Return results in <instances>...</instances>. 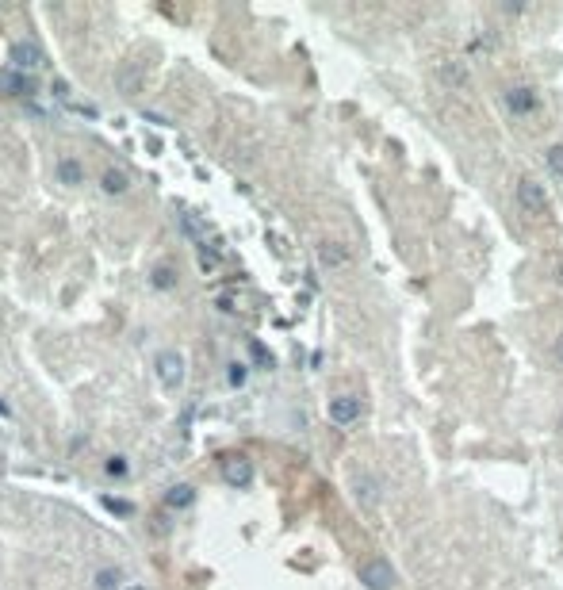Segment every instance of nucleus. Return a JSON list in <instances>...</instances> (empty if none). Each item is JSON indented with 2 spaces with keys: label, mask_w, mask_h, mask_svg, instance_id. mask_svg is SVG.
<instances>
[{
  "label": "nucleus",
  "mask_w": 563,
  "mask_h": 590,
  "mask_svg": "<svg viewBox=\"0 0 563 590\" xmlns=\"http://www.w3.org/2000/svg\"><path fill=\"white\" fill-rule=\"evenodd\" d=\"M154 368H157V380H161L165 391H181L184 387V357L176 349H161V353H157Z\"/></svg>",
  "instance_id": "1"
},
{
  "label": "nucleus",
  "mask_w": 563,
  "mask_h": 590,
  "mask_svg": "<svg viewBox=\"0 0 563 590\" xmlns=\"http://www.w3.org/2000/svg\"><path fill=\"white\" fill-rule=\"evenodd\" d=\"M360 583L368 586V590H395V567L387 564L383 556H375L368 560V564H360Z\"/></svg>",
  "instance_id": "2"
},
{
  "label": "nucleus",
  "mask_w": 563,
  "mask_h": 590,
  "mask_svg": "<svg viewBox=\"0 0 563 590\" xmlns=\"http://www.w3.org/2000/svg\"><path fill=\"white\" fill-rule=\"evenodd\" d=\"M8 58H12V69L35 73V69H42V65H46V50H42L39 42H31V39H20V42H12Z\"/></svg>",
  "instance_id": "3"
},
{
  "label": "nucleus",
  "mask_w": 563,
  "mask_h": 590,
  "mask_svg": "<svg viewBox=\"0 0 563 590\" xmlns=\"http://www.w3.org/2000/svg\"><path fill=\"white\" fill-rule=\"evenodd\" d=\"M0 92L4 96H16V100H31L35 92H39V84H35L31 73H23V69H0Z\"/></svg>",
  "instance_id": "4"
},
{
  "label": "nucleus",
  "mask_w": 563,
  "mask_h": 590,
  "mask_svg": "<svg viewBox=\"0 0 563 590\" xmlns=\"http://www.w3.org/2000/svg\"><path fill=\"white\" fill-rule=\"evenodd\" d=\"M219 472H222V480H227L230 487H249L253 483V460L249 456H241V453H227L219 460Z\"/></svg>",
  "instance_id": "5"
},
{
  "label": "nucleus",
  "mask_w": 563,
  "mask_h": 590,
  "mask_svg": "<svg viewBox=\"0 0 563 590\" xmlns=\"http://www.w3.org/2000/svg\"><path fill=\"white\" fill-rule=\"evenodd\" d=\"M518 203H521V211H529V215H548V192H544V184H537L533 176H521L518 181Z\"/></svg>",
  "instance_id": "6"
},
{
  "label": "nucleus",
  "mask_w": 563,
  "mask_h": 590,
  "mask_svg": "<svg viewBox=\"0 0 563 590\" xmlns=\"http://www.w3.org/2000/svg\"><path fill=\"white\" fill-rule=\"evenodd\" d=\"M360 399L356 395H334L330 399V421L334 426H353V421H360Z\"/></svg>",
  "instance_id": "7"
},
{
  "label": "nucleus",
  "mask_w": 563,
  "mask_h": 590,
  "mask_svg": "<svg viewBox=\"0 0 563 590\" xmlns=\"http://www.w3.org/2000/svg\"><path fill=\"white\" fill-rule=\"evenodd\" d=\"M506 108H510L513 115H533V111L540 108V100L529 84H513V89H506Z\"/></svg>",
  "instance_id": "8"
},
{
  "label": "nucleus",
  "mask_w": 563,
  "mask_h": 590,
  "mask_svg": "<svg viewBox=\"0 0 563 590\" xmlns=\"http://www.w3.org/2000/svg\"><path fill=\"white\" fill-rule=\"evenodd\" d=\"M54 176H58V184H69V188L84 184V165H81V157L62 154V157H58V165H54Z\"/></svg>",
  "instance_id": "9"
},
{
  "label": "nucleus",
  "mask_w": 563,
  "mask_h": 590,
  "mask_svg": "<svg viewBox=\"0 0 563 590\" xmlns=\"http://www.w3.org/2000/svg\"><path fill=\"white\" fill-rule=\"evenodd\" d=\"M353 494L364 510H372V506L380 502V483H375L368 472H353Z\"/></svg>",
  "instance_id": "10"
},
{
  "label": "nucleus",
  "mask_w": 563,
  "mask_h": 590,
  "mask_svg": "<svg viewBox=\"0 0 563 590\" xmlns=\"http://www.w3.org/2000/svg\"><path fill=\"white\" fill-rule=\"evenodd\" d=\"M318 261H322L326 268H345L353 261V253H349V246H341V242H322V246H318Z\"/></svg>",
  "instance_id": "11"
},
{
  "label": "nucleus",
  "mask_w": 563,
  "mask_h": 590,
  "mask_svg": "<svg viewBox=\"0 0 563 590\" xmlns=\"http://www.w3.org/2000/svg\"><path fill=\"white\" fill-rule=\"evenodd\" d=\"M165 506L169 510H188V506H195V487L192 483H176L165 491Z\"/></svg>",
  "instance_id": "12"
},
{
  "label": "nucleus",
  "mask_w": 563,
  "mask_h": 590,
  "mask_svg": "<svg viewBox=\"0 0 563 590\" xmlns=\"http://www.w3.org/2000/svg\"><path fill=\"white\" fill-rule=\"evenodd\" d=\"M142 81H146V65H138V62H130L123 73H119V89L127 92V96H135L138 89H142Z\"/></svg>",
  "instance_id": "13"
},
{
  "label": "nucleus",
  "mask_w": 563,
  "mask_h": 590,
  "mask_svg": "<svg viewBox=\"0 0 563 590\" xmlns=\"http://www.w3.org/2000/svg\"><path fill=\"white\" fill-rule=\"evenodd\" d=\"M100 188H104L108 195H123L130 188V176L123 173V169H104V176H100Z\"/></svg>",
  "instance_id": "14"
},
{
  "label": "nucleus",
  "mask_w": 563,
  "mask_h": 590,
  "mask_svg": "<svg viewBox=\"0 0 563 590\" xmlns=\"http://www.w3.org/2000/svg\"><path fill=\"white\" fill-rule=\"evenodd\" d=\"M246 349H249V357H253V364H257V368H276V357H272V349H268V345L265 341H261V337H249V345H246Z\"/></svg>",
  "instance_id": "15"
},
{
  "label": "nucleus",
  "mask_w": 563,
  "mask_h": 590,
  "mask_svg": "<svg viewBox=\"0 0 563 590\" xmlns=\"http://www.w3.org/2000/svg\"><path fill=\"white\" fill-rule=\"evenodd\" d=\"M440 81H445V84H453V89H464V84L472 81V73H467L464 65L448 62V65H440Z\"/></svg>",
  "instance_id": "16"
},
{
  "label": "nucleus",
  "mask_w": 563,
  "mask_h": 590,
  "mask_svg": "<svg viewBox=\"0 0 563 590\" xmlns=\"http://www.w3.org/2000/svg\"><path fill=\"white\" fill-rule=\"evenodd\" d=\"M149 284H154L157 292H173V288H176V268L173 265H157L154 276H149Z\"/></svg>",
  "instance_id": "17"
},
{
  "label": "nucleus",
  "mask_w": 563,
  "mask_h": 590,
  "mask_svg": "<svg viewBox=\"0 0 563 590\" xmlns=\"http://www.w3.org/2000/svg\"><path fill=\"white\" fill-rule=\"evenodd\" d=\"M100 506H104L108 514H115V518H130V514H135V502L115 499V494H104V499H100Z\"/></svg>",
  "instance_id": "18"
},
{
  "label": "nucleus",
  "mask_w": 563,
  "mask_h": 590,
  "mask_svg": "<svg viewBox=\"0 0 563 590\" xmlns=\"http://www.w3.org/2000/svg\"><path fill=\"white\" fill-rule=\"evenodd\" d=\"M544 165H548L552 176H563V146H559V142L544 149Z\"/></svg>",
  "instance_id": "19"
},
{
  "label": "nucleus",
  "mask_w": 563,
  "mask_h": 590,
  "mask_svg": "<svg viewBox=\"0 0 563 590\" xmlns=\"http://www.w3.org/2000/svg\"><path fill=\"white\" fill-rule=\"evenodd\" d=\"M119 583H123V575H119V571H111V567L96 571V590H123Z\"/></svg>",
  "instance_id": "20"
},
{
  "label": "nucleus",
  "mask_w": 563,
  "mask_h": 590,
  "mask_svg": "<svg viewBox=\"0 0 563 590\" xmlns=\"http://www.w3.org/2000/svg\"><path fill=\"white\" fill-rule=\"evenodd\" d=\"M181 230L188 234V238H195L203 246V227H200V219H195V215H181Z\"/></svg>",
  "instance_id": "21"
},
{
  "label": "nucleus",
  "mask_w": 563,
  "mask_h": 590,
  "mask_svg": "<svg viewBox=\"0 0 563 590\" xmlns=\"http://www.w3.org/2000/svg\"><path fill=\"white\" fill-rule=\"evenodd\" d=\"M104 472H108V475H115V480H123V475L130 472V464H127V456H108V464H104Z\"/></svg>",
  "instance_id": "22"
},
{
  "label": "nucleus",
  "mask_w": 563,
  "mask_h": 590,
  "mask_svg": "<svg viewBox=\"0 0 563 590\" xmlns=\"http://www.w3.org/2000/svg\"><path fill=\"white\" fill-rule=\"evenodd\" d=\"M200 268H203V273H215V268H219V253L207 249V242L200 246Z\"/></svg>",
  "instance_id": "23"
},
{
  "label": "nucleus",
  "mask_w": 563,
  "mask_h": 590,
  "mask_svg": "<svg viewBox=\"0 0 563 590\" xmlns=\"http://www.w3.org/2000/svg\"><path fill=\"white\" fill-rule=\"evenodd\" d=\"M246 376H249V372H246V364H238V361H234V364H230V372H227L230 387H241V383H246Z\"/></svg>",
  "instance_id": "24"
},
{
  "label": "nucleus",
  "mask_w": 563,
  "mask_h": 590,
  "mask_svg": "<svg viewBox=\"0 0 563 590\" xmlns=\"http://www.w3.org/2000/svg\"><path fill=\"white\" fill-rule=\"evenodd\" d=\"M50 92H54V96H58V100H62V104H73V100H69V81L54 77V84H50Z\"/></svg>",
  "instance_id": "25"
},
{
  "label": "nucleus",
  "mask_w": 563,
  "mask_h": 590,
  "mask_svg": "<svg viewBox=\"0 0 563 590\" xmlns=\"http://www.w3.org/2000/svg\"><path fill=\"white\" fill-rule=\"evenodd\" d=\"M219 311H238V307H234L230 295H219Z\"/></svg>",
  "instance_id": "26"
},
{
  "label": "nucleus",
  "mask_w": 563,
  "mask_h": 590,
  "mask_svg": "<svg viewBox=\"0 0 563 590\" xmlns=\"http://www.w3.org/2000/svg\"><path fill=\"white\" fill-rule=\"evenodd\" d=\"M556 353H559V364H563V337H559V341H556Z\"/></svg>",
  "instance_id": "27"
},
{
  "label": "nucleus",
  "mask_w": 563,
  "mask_h": 590,
  "mask_svg": "<svg viewBox=\"0 0 563 590\" xmlns=\"http://www.w3.org/2000/svg\"><path fill=\"white\" fill-rule=\"evenodd\" d=\"M123 590H146V586H123Z\"/></svg>",
  "instance_id": "28"
}]
</instances>
